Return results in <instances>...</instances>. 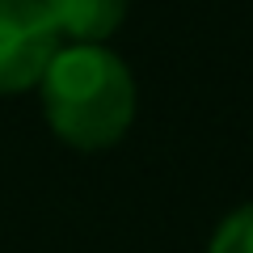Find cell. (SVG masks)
Here are the masks:
<instances>
[{
    "instance_id": "4",
    "label": "cell",
    "mask_w": 253,
    "mask_h": 253,
    "mask_svg": "<svg viewBox=\"0 0 253 253\" xmlns=\"http://www.w3.org/2000/svg\"><path fill=\"white\" fill-rule=\"evenodd\" d=\"M207 253H253V203L236 207L232 215L215 228Z\"/></svg>"
},
{
    "instance_id": "1",
    "label": "cell",
    "mask_w": 253,
    "mask_h": 253,
    "mask_svg": "<svg viewBox=\"0 0 253 253\" xmlns=\"http://www.w3.org/2000/svg\"><path fill=\"white\" fill-rule=\"evenodd\" d=\"M38 89L51 131L81 152L118 144L135 123V76L110 46H59Z\"/></svg>"
},
{
    "instance_id": "2",
    "label": "cell",
    "mask_w": 253,
    "mask_h": 253,
    "mask_svg": "<svg viewBox=\"0 0 253 253\" xmlns=\"http://www.w3.org/2000/svg\"><path fill=\"white\" fill-rule=\"evenodd\" d=\"M59 46L38 0H0V97L38 89Z\"/></svg>"
},
{
    "instance_id": "3",
    "label": "cell",
    "mask_w": 253,
    "mask_h": 253,
    "mask_svg": "<svg viewBox=\"0 0 253 253\" xmlns=\"http://www.w3.org/2000/svg\"><path fill=\"white\" fill-rule=\"evenodd\" d=\"M51 17L59 42L68 46H106V38L123 26L126 0H38Z\"/></svg>"
}]
</instances>
